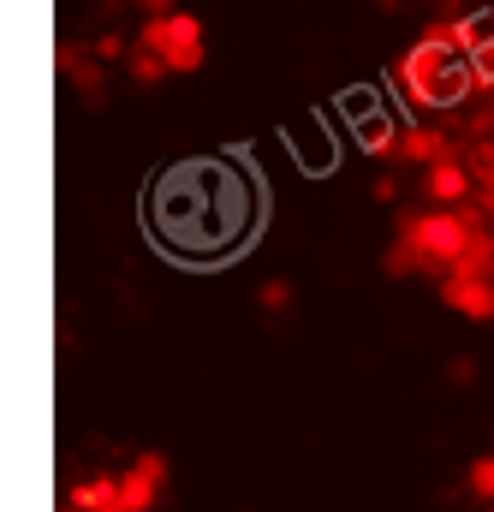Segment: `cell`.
<instances>
[{"label":"cell","mask_w":494,"mask_h":512,"mask_svg":"<svg viewBox=\"0 0 494 512\" xmlns=\"http://www.w3.org/2000/svg\"><path fill=\"white\" fill-rule=\"evenodd\" d=\"M465 191H471V179H465V167H459L453 155L429 167V197H435V203H459Z\"/></svg>","instance_id":"277c9868"},{"label":"cell","mask_w":494,"mask_h":512,"mask_svg":"<svg viewBox=\"0 0 494 512\" xmlns=\"http://www.w3.org/2000/svg\"><path fill=\"white\" fill-rule=\"evenodd\" d=\"M262 304H268V310H280V304H286V286H280V280H268V286H262Z\"/></svg>","instance_id":"ba28073f"},{"label":"cell","mask_w":494,"mask_h":512,"mask_svg":"<svg viewBox=\"0 0 494 512\" xmlns=\"http://www.w3.org/2000/svg\"><path fill=\"white\" fill-rule=\"evenodd\" d=\"M393 149H399V155H411V161H429V167H435V161H447V143H441L435 131H399V137H393Z\"/></svg>","instance_id":"5b68a950"},{"label":"cell","mask_w":494,"mask_h":512,"mask_svg":"<svg viewBox=\"0 0 494 512\" xmlns=\"http://www.w3.org/2000/svg\"><path fill=\"white\" fill-rule=\"evenodd\" d=\"M143 12H149V18H167V12H179V6H173V0H143Z\"/></svg>","instance_id":"9c48e42d"},{"label":"cell","mask_w":494,"mask_h":512,"mask_svg":"<svg viewBox=\"0 0 494 512\" xmlns=\"http://www.w3.org/2000/svg\"><path fill=\"white\" fill-rule=\"evenodd\" d=\"M137 48H149L167 72H197L203 66V24L191 12H167V18H149Z\"/></svg>","instance_id":"7a4b0ae2"},{"label":"cell","mask_w":494,"mask_h":512,"mask_svg":"<svg viewBox=\"0 0 494 512\" xmlns=\"http://www.w3.org/2000/svg\"><path fill=\"white\" fill-rule=\"evenodd\" d=\"M405 245H411V256H429V262H459L465 256V245H471V221L465 215H423V221H411L405 227ZM405 256V262H411Z\"/></svg>","instance_id":"3957f363"},{"label":"cell","mask_w":494,"mask_h":512,"mask_svg":"<svg viewBox=\"0 0 494 512\" xmlns=\"http://www.w3.org/2000/svg\"><path fill=\"white\" fill-rule=\"evenodd\" d=\"M161 72H167V66H161L149 48H131V78H137V84H155Z\"/></svg>","instance_id":"8992f818"},{"label":"cell","mask_w":494,"mask_h":512,"mask_svg":"<svg viewBox=\"0 0 494 512\" xmlns=\"http://www.w3.org/2000/svg\"><path fill=\"white\" fill-rule=\"evenodd\" d=\"M459 66H465V54L447 42V30L435 24L405 60H399V90L411 96V108H447L453 96H459Z\"/></svg>","instance_id":"6da1fadb"},{"label":"cell","mask_w":494,"mask_h":512,"mask_svg":"<svg viewBox=\"0 0 494 512\" xmlns=\"http://www.w3.org/2000/svg\"><path fill=\"white\" fill-rule=\"evenodd\" d=\"M471 489H477V495H494V459H477V465H471Z\"/></svg>","instance_id":"52a82bcc"}]
</instances>
